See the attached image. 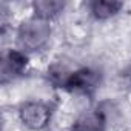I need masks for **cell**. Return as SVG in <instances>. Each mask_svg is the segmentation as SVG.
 <instances>
[{
    "instance_id": "6da1fadb",
    "label": "cell",
    "mask_w": 131,
    "mask_h": 131,
    "mask_svg": "<svg viewBox=\"0 0 131 131\" xmlns=\"http://www.w3.org/2000/svg\"><path fill=\"white\" fill-rule=\"evenodd\" d=\"M52 39L54 25L32 14H28L14 25L13 45H16L31 57L46 52L52 43Z\"/></svg>"
},
{
    "instance_id": "7a4b0ae2",
    "label": "cell",
    "mask_w": 131,
    "mask_h": 131,
    "mask_svg": "<svg viewBox=\"0 0 131 131\" xmlns=\"http://www.w3.org/2000/svg\"><path fill=\"white\" fill-rule=\"evenodd\" d=\"M59 103L45 99H25L16 105V119L26 131H48L56 119Z\"/></svg>"
},
{
    "instance_id": "3957f363",
    "label": "cell",
    "mask_w": 131,
    "mask_h": 131,
    "mask_svg": "<svg viewBox=\"0 0 131 131\" xmlns=\"http://www.w3.org/2000/svg\"><path fill=\"white\" fill-rule=\"evenodd\" d=\"M103 83V73L93 65H77L71 73L63 93L71 96L94 99Z\"/></svg>"
},
{
    "instance_id": "277c9868",
    "label": "cell",
    "mask_w": 131,
    "mask_h": 131,
    "mask_svg": "<svg viewBox=\"0 0 131 131\" xmlns=\"http://www.w3.org/2000/svg\"><path fill=\"white\" fill-rule=\"evenodd\" d=\"M31 68V56L17 48L16 45L5 46L0 57V76L2 85L6 86L13 82L23 79Z\"/></svg>"
},
{
    "instance_id": "5b68a950",
    "label": "cell",
    "mask_w": 131,
    "mask_h": 131,
    "mask_svg": "<svg viewBox=\"0 0 131 131\" xmlns=\"http://www.w3.org/2000/svg\"><path fill=\"white\" fill-rule=\"evenodd\" d=\"M110 126L111 119L100 102L79 111L70 122L68 131H108Z\"/></svg>"
},
{
    "instance_id": "8992f818",
    "label": "cell",
    "mask_w": 131,
    "mask_h": 131,
    "mask_svg": "<svg viewBox=\"0 0 131 131\" xmlns=\"http://www.w3.org/2000/svg\"><path fill=\"white\" fill-rule=\"evenodd\" d=\"M85 14L97 23L114 20L125 11V3L119 0H90L83 3Z\"/></svg>"
},
{
    "instance_id": "52a82bcc",
    "label": "cell",
    "mask_w": 131,
    "mask_h": 131,
    "mask_svg": "<svg viewBox=\"0 0 131 131\" xmlns=\"http://www.w3.org/2000/svg\"><path fill=\"white\" fill-rule=\"evenodd\" d=\"M76 67H77V65L71 63L68 59L59 57V59L51 60L46 65L43 77H45L46 83L52 90L63 93L65 86H67V83H68V79H70V76H71V73L74 71Z\"/></svg>"
},
{
    "instance_id": "ba28073f",
    "label": "cell",
    "mask_w": 131,
    "mask_h": 131,
    "mask_svg": "<svg viewBox=\"0 0 131 131\" xmlns=\"http://www.w3.org/2000/svg\"><path fill=\"white\" fill-rule=\"evenodd\" d=\"M68 3L62 0H32L29 3V14L54 23L67 13Z\"/></svg>"
}]
</instances>
